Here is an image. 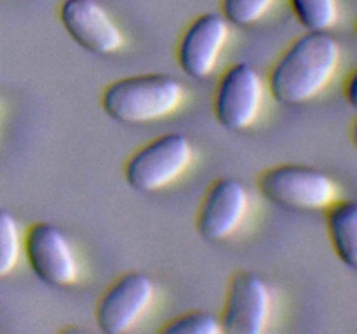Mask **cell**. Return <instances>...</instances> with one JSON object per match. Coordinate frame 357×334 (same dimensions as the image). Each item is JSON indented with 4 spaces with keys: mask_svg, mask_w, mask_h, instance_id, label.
I'll list each match as a JSON object with an SVG mask.
<instances>
[{
    "mask_svg": "<svg viewBox=\"0 0 357 334\" xmlns=\"http://www.w3.org/2000/svg\"><path fill=\"white\" fill-rule=\"evenodd\" d=\"M342 49L330 31H307L291 42L268 72L278 103L295 106L319 96L340 66Z\"/></svg>",
    "mask_w": 357,
    "mask_h": 334,
    "instance_id": "6da1fadb",
    "label": "cell"
},
{
    "mask_svg": "<svg viewBox=\"0 0 357 334\" xmlns=\"http://www.w3.org/2000/svg\"><path fill=\"white\" fill-rule=\"evenodd\" d=\"M183 96V87L174 77L143 73L108 84L101 94V106L115 122L146 124L173 115Z\"/></svg>",
    "mask_w": 357,
    "mask_h": 334,
    "instance_id": "7a4b0ae2",
    "label": "cell"
},
{
    "mask_svg": "<svg viewBox=\"0 0 357 334\" xmlns=\"http://www.w3.org/2000/svg\"><path fill=\"white\" fill-rule=\"evenodd\" d=\"M258 190L268 202L291 211L328 209L338 195L333 177L303 164L268 167L258 176Z\"/></svg>",
    "mask_w": 357,
    "mask_h": 334,
    "instance_id": "3957f363",
    "label": "cell"
},
{
    "mask_svg": "<svg viewBox=\"0 0 357 334\" xmlns=\"http://www.w3.org/2000/svg\"><path fill=\"white\" fill-rule=\"evenodd\" d=\"M194 157L190 139L181 132L157 136L129 157L124 177L131 188L143 193L162 190L188 169Z\"/></svg>",
    "mask_w": 357,
    "mask_h": 334,
    "instance_id": "277c9868",
    "label": "cell"
},
{
    "mask_svg": "<svg viewBox=\"0 0 357 334\" xmlns=\"http://www.w3.org/2000/svg\"><path fill=\"white\" fill-rule=\"evenodd\" d=\"M24 254L35 277L51 287H68L79 278V261L68 237L49 221L33 223L24 235Z\"/></svg>",
    "mask_w": 357,
    "mask_h": 334,
    "instance_id": "5b68a950",
    "label": "cell"
},
{
    "mask_svg": "<svg viewBox=\"0 0 357 334\" xmlns=\"http://www.w3.org/2000/svg\"><path fill=\"white\" fill-rule=\"evenodd\" d=\"M264 79L250 63L229 66L215 93V117L229 131H243L258 118L264 104Z\"/></svg>",
    "mask_w": 357,
    "mask_h": 334,
    "instance_id": "8992f818",
    "label": "cell"
},
{
    "mask_svg": "<svg viewBox=\"0 0 357 334\" xmlns=\"http://www.w3.org/2000/svg\"><path fill=\"white\" fill-rule=\"evenodd\" d=\"M272 296L267 282L255 271H237L227 289L220 322L223 334H260L271 319Z\"/></svg>",
    "mask_w": 357,
    "mask_h": 334,
    "instance_id": "52a82bcc",
    "label": "cell"
},
{
    "mask_svg": "<svg viewBox=\"0 0 357 334\" xmlns=\"http://www.w3.org/2000/svg\"><path fill=\"white\" fill-rule=\"evenodd\" d=\"M153 291L152 278L142 271L119 277L98 301L96 324L101 333L122 334L131 329L149 310Z\"/></svg>",
    "mask_w": 357,
    "mask_h": 334,
    "instance_id": "ba28073f",
    "label": "cell"
},
{
    "mask_svg": "<svg viewBox=\"0 0 357 334\" xmlns=\"http://www.w3.org/2000/svg\"><path fill=\"white\" fill-rule=\"evenodd\" d=\"M250 209V195L243 181L220 177L209 186L197 214V232L202 239L220 242L239 230Z\"/></svg>",
    "mask_w": 357,
    "mask_h": 334,
    "instance_id": "9c48e42d",
    "label": "cell"
},
{
    "mask_svg": "<svg viewBox=\"0 0 357 334\" xmlns=\"http://www.w3.org/2000/svg\"><path fill=\"white\" fill-rule=\"evenodd\" d=\"M229 35L230 23L223 14L206 13L195 17L178 42L176 59L185 75L192 79H206L211 75Z\"/></svg>",
    "mask_w": 357,
    "mask_h": 334,
    "instance_id": "30bf717a",
    "label": "cell"
},
{
    "mask_svg": "<svg viewBox=\"0 0 357 334\" xmlns=\"http://www.w3.org/2000/svg\"><path fill=\"white\" fill-rule=\"evenodd\" d=\"M59 19L73 42L91 54H114L124 45L122 31L96 0H65Z\"/></svg>",
    "mask_w": 357,
    "mask_h": 334,
    "instance_id": "8fae6325",
    "label": "cell"
},
{
    "mask_svg": "<svg viewBox=\"0 0 357 334\" xmlns=\"http://www.w3.org/2000/svg\"><path fill=\"white\" fill-rule=\"evenodd\" d=\"M328 235L344 264L357 270V202L342 200L328 207Z\"/></svg>",
    "mask_w": 357,
    "mask_h": 334,
    "instance_id": "7c38bea8",
    "label": "cell"
},
{
    "mask_svg": "<svg viewBox=\"0 0 357 334\" xmlns=\"http://www.w3.org/2000/svg\"><path fill=\"white\" fill-rule=\"evenodd\" d=\"M289 6L307 31H330L338 19V0H289Z\"/></svg>",
    "mask_w": 357,
    "mask_h": 334,
    "instance_id": "4fadbf2b",
    "label": "cell"
},
{
    "mask_svg": "<svg viewBox=\"0 0 357 334\" xmlns=\"http://www.w3.org/2000/svg\"><path fill=\"white\" fill-rule=\"evenodd\" d=\"M21 233L16 218L7 209L0 207V278L9 275L20 260Z\"/></svg>",
    "mask_w": 357,
    "mask_h": 334,
    "instance_id": "5bb4252c",
    "label": "cell"
},
{
    "mask_svg": "<svg viewBox=\"0 0 357 334\" xmlns=\"http://www.w3.org/2000/svg\"><path fill=\"white\" fill-rule=\"evenodd\" d=\"M160 333L166 334H223L222 322L216 315L202 310L183 313L174 317L160 327Z\"/></svg>",
    "mask_w": 357,
    "mask_h": 334,
    "instance_id": "9a60e30c",
    "label": "cell"
},
{
    "mask_svg": "<svg viewBox=\"0 0 357 334\" xmlns=\"http://www.w3.org/2000/svg\"><path fill=\"white\" fill-rule=\"evenodd\" d=\"M275 0H222V14L230 24L250 26L267 14Z\"/></svg>",
    "mask_w": 357,
    "mask_h": 334,
    "instance_id": "2e32d148",
    "label": "cell"
},
{
    "mask_svg": "<svg viewBox=\"0 0 357 334\" xmlns=\"http://www.w3.org/2000/svg\"><path fill=\"white\" fill-rule=\"evenodd\" d=\"M345 97H347L349 104L357 110V68L351 73V77L345 82Z\"/></svg>",
    "mask_w": 357,
    "mask_h": 334,
    "instance_id": "e0dca14e",
    "label": "cell"
},
{
    "mask_svg": "<svg viewBox=\"0 0 357 334\" xmlns=\"http://www.w3.org/2000/svg\"><path fill=\"white\" fill-rule=\"evenodd\" d=\"M351 138H352V143H354V146L357 148V118H356L354 124H352V129H351Z\"/></svg>",
    "mask_w": 357,
    "mask_h": 334,
    "instance_id": "ac0fdd59",
    "label": "cell"
}]
</instances>
